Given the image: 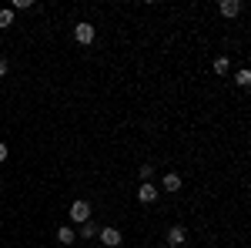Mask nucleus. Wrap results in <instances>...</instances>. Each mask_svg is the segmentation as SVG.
<instances>
[{"label":"nucleus","instance_id":"nucleus-1","mask_svg":"<svg viewBox=\"0 0 251 248\" xmlns=\"http://www.w3.org/2000/svg\"><path fill=\"white\" fill-rule=\"evenodd\" d=\"M157 194H161V188H154L151 181H144V185L137 188V201H141V205H154Z\"/></svg>","mask_w":251,"mask_h":248},{"label":"nucleus","instance_id":"nucleus-2","mask_svg":"<svg viewBox=\"0 0 251 248\" xmlns=\"http://www.w3.org/2000/svg\"><path fill=\"white\" fill-rule=\"evenodd\" d=\"M74 37H77V44H91V40L97 37L94 24H87V20H80L77 27H74Z\"/></svg>","mask_w":251,"mask_h":248},{"label":"nucleus","instance_id":"nucleus-3","mask_svg":"<svg viewBox=\"0 0 251 248\" xmlns=\"http://www.w3.org/2000/svg\"><path fill=\"white\" fill-rule=\"evenodd\" d=\"M71 221H77V225L91 221V205H87V201H74V205H71Z\"/></svg>","mask_w":251,"mask_h":248},{"label":"nucleus","instance_id":"nucleus-4","mask_svg":"<svg viewBox=\"0 0 251 248\" xmlns=\"http://www.w3.org/2000/svg\"><path fill=\"white\" fill-rule=\"evenodd\" d=\"M121 242H124V238H121V231H117V228H100V245L117 248Z\"/></svg>","mask_w":251,"mask_h":248},{"label":"nucleus","instance_id":"nucleus-5","mask_svg":"<svg viewBox=\"0 0 251 248\" xmlns=\"http://www.w3.org/2000/svg\"><path fill=\"white\" fill-rule=\"evenodd\" d=\"M218 10H221L225 17H238V14H241V0H221Z\"/></svg>","mask_w":251,"mask_h":248},{"label":"nucleus","instance_id":"nucleus-6","mask_svg":"<svg viewBox=\"0 0 251 248\" xmlns=\"http://www.w3.org/2000/svg\"><path fill=\"white\" fill-rule=\"evenodd\" d=\"M168 245H171V248H181V245H184V228H181V225L168 228Z\"/></svg>","mask_w":251,"mask_h":248},{"label":"nucleus","instance_id":"nucleus-7","mask_svg":"<svg viewBox=\"0 0 251 248\" xmlns=\"http://www.w3.org/2000/svg\"><path fill=\"white\" fill-rule=\"evenodd\" d=\"M57 242H60V245H71V242H77L74 228H67V225H64V228H57Z\"/></svg>","mask_w":251,"mask_h":248},{"label":"nucleus","instance_id":"nucleus-8","mask_svg":"<svg viewBox=\"0 0 251 248\" xmlns=\"http://www.w3.org/2000/svg\"><path fill=\"white\" fill-rule=\"evenodd\" d=\"M177 188H181V174L168 171V174H164V191H177Z\"/></svg>","mask_w":251,"mask_h":248},{"label":"nucleus","instance_id":"nucleus-9","mask_svg":"<svg viewBox=\"0 0 251 248\" xmlns=\"http://www.w3.org/2000/svg\"><path fill=\"white\" fill-rule=\"evenodd\" d=\"M228 71H231V57H225V54L214 57V74H228Z\"/></svg>","mask_w":251,"mask_h":248},{"label":"nucleus","instance_id":"nucleus-10","mask_svg":"<svg viewBox=\"0 0 251 248\" xmlns=\"http://www.w3.org/2000/svg\"><path fill=\"white\" fill-rule=\"evenodd\" d=\"M234 84H238V87H248V84H251V71H248V67H241V71L234 74Z\"/></svg>","mask_w":251,"mask_h":248},{"label":"nucleus","instance_id":"nucleus-11","mask_svg":"<svg viewBox=\"0 0 251 248\" xmlns=\"http://www.w3.org/2000/svg\"><path fill=\"white\" fill-rule=\"evenodd\" d=\"M80 235H84V238H94V235H97V225H94V221H84V225H80Z\"/></svg>","mask_w":251,"mask_h":248},{"label":"nucleus","instance_id":"nucleus-12","mask_svg":"<svg viewBox=\"0 0 251 248\" xmlns=\"http://www.w3.org/2000/svg\"><path fill=\"white\" fill-rule=\"evenodd\" d=\"M14 24V10H0V27H10Z\"/></svg>","mask_w":251,"mask_h":248},{"label":"nucleus","instance_id":"nucleus-13","mask_svg":"<svg viewBox=\"0 0 251 248\" xmlns=\"http://www.w3.org/2000/svg\"><path fill=\"white\" fill-rule=\"evenodd\" d=\"M151 174H154V161H151V165H141V178H144V181H151Z\"/></svg>","mask_w":251,"mask_h":248},{"label":"nucleus","instance_id":"nucleus-14","mask_svg":"<svg viewBox=\"0 0 251 248\" xmlns=\"http://www.w3.org/2000/svg\"><path fill=\"white\" fill-rule=\"evenodd\" d=\"M30 7H34L30 0H14V7H10V10H30Z\"/></svg>","mask_w":251,"mask_h":248},{"label":"nucleus","instance_id":"nucleus-15","mask_svg":"<svg viewBox=\"0 0 251 248\" xmlns=\"http://www.w3.org/2000/svg\"><path fill=\"white\" fill-rule=\"evenodd\" d=\"M7 67H10V64H7V57H0V77L7 74Z\"/></svg>","mask_w":251,"mask_h":248},{"label":"nucleus","instance_id":"nucleus-16","mask_svg":"<svg viewBox=\"0 0 251 248\" xmlns=\"http://www.w3.org/2000/svg\"><path fill=\"white\" fill-rule=\"evenodd\" d=\"M0 161H7V144L0 141Z\"/></svg>","mask_w":251,"mask_h":248}]
</instances>
